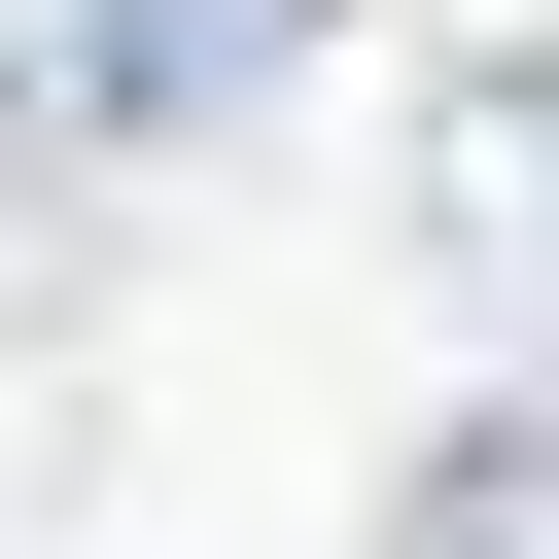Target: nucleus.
Masks as SVG:
<instances>
[{"instance_id": "f257e3e1", "label": "nucleus", "mask_w": 559, "mask_h": 559, "mask_svg": "<svg viewBox=\"0 0 559 559\" xmlns=\"http://www.w3.org/2000/svg\"><path fill=\"white\" fill-rule=\"evenodd\" d=\"M314 35H349V0H70V105H105V140H210V105H280Z\"/></svg>"}, {"instance_id": "f03ea898", "label": "nucleus", "mask_w": 559, "mask_h": 559, "mask_svg": "<svg viewBox=\"0 0 559 559\" xmlns=\"http://www.w3.org/2000/svg\"><path fill=\"white\" fill-rule=\"evenodd\" d=\"M454 245L559 314V35H524V70H454Z\"/></svg>"}, {"instance_id": "7ed1b4c3", "label": "nucleus", "mask_w": 559, "mask_h": 559, "mask_svg": "<svg viewBox=\"0 0 559 559\" xmlns=\"http://www.w3.org/2000/svg\"><path fill=\"white\" fill-rule=\"evenodd\" d=\"M419 559H559V419H454L419 454Z\"/></svg>"}, {"instance_id": "20e7f679", "label": "nucleus", "mask_w": 559, "mask_h": 559, "mask_svg": "<svg viewBox=\"0 0 559 559\" xmlns=\"http://www.w3.org/2000/svg\"><path fill=\"white\" fill-rule=\"evenodd\" d=\"M105 175V105H70V0H0V210H70Z\"/></svg>"}]
</instances>
